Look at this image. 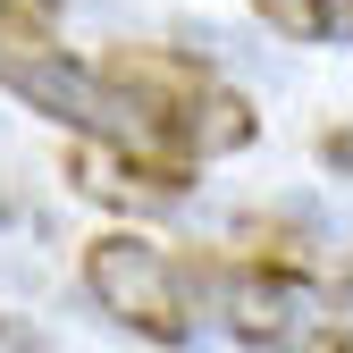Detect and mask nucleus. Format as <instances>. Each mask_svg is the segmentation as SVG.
Here are the masks:
<instances>
[{
	"label": "nucleus",
	"mask_w": 353,
	"mask_h": 353,
	"mask_svg": "<svg viewBox=\"0 0 353 353\" xmlns=\"http://www.w3.org/2000/svg\"><path fill=\"white\" fill-rule=\"evenodd\" d=\"M0 353H51V345H42V336H34V328H17V320H9V312H0Z\"/></svg>",
	"instance_id": "6"
},
{
	"label": "nucleus",
	"mask_w": 353,
	"mask_h": 353,
	"mask_svg": "<svg viewBox=\"0 0 353 353\" xmlns=\"http://www.w3.org/2000/svg\"><path fill=\"white\" fill-rule=\"evenodd\" d=\"M93 68L118 84V101L135 110L143 143L160 160H176V168L228 160V152H244L261 135V110L210 59H194V51H168V42H118V51H101Z\"/></svg>",
	"instance_id": "1"
},
{
	"label": "nucleus",
	"mask_w": 353,
	"mask_h": 353,
	"mask_svg": "<svg viewBox=\"0 0 353 353\" xmlns=\"http://www.w3.org/2000/svg\"><path fill=\"white\" fill-rule=\"evenodd\" d=\"M0 42H59V0H0Z\"/></svg>",
	"instance_id": "5"
},
{
	"label": "nucleus",
	"mask_w": 353,
	"mask_h": 353,
	"mask_svg": "<svg viewBox=\"0 0 353 353\" xmlns=\"http://www.w3.org/2000/svg\"><path fill=\"white\" fill-rule=\"evenodd\" d=\"M76 278H84V294H93L126 336H143V345H194L202 270L185 252H168V244H152L135 228H101L93 244H84Z\"/></svg>",
	"instance_id": "2"
},
{
	"label": "nucleus",
	"mask_w": 353,
	"mask_h": 353,
	"mask_svg": "<svg viewBox=\"0 0 353 353\" xmlns=\"http://www.w3.org/2000/svg\"><path fill=\"white\" fill-rule=\"evenodd\" d=\"M252 17L278 42H303V51H336L345 42V0H252Z\"/></svg>",
	"instance_id": "4"
},
{
	"label": "nucleus",
	"mask_w": 353,
	"mask_h": 353,
	"mask_svg": "<svg viewBox=\"0 0 353 353\" xmlns=\"http://www.w3.org/2000/svg\"><path fill=\"white\" fill-rule=\"evenodd\" d=\"M219 286V312L252 353H345V294H328L303 261H194Z\"/></svg>",
	"instance_id": "3"
}]
</instances>
